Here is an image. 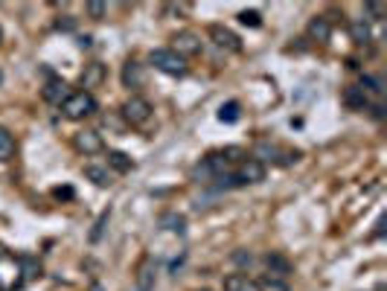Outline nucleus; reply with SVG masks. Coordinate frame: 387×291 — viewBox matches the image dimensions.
Instances as JSON below:
<instances>
[{"instance_id": "1", "label": "nucleus", "mask_w": 387, "mask_h": 291, "mask_svg": "<svg viewBox=\"0 0 387 291\" xmlns=\"http://www.w3.org/2000/svg\"><path fill=\"white\" fill-rule=\"evenodd\" d=\"M96 111H100V102H96L93 93H85V90H73L62 102V114L67 120H88Z\"/></svg>"}, {"instance_id": "2", "label": "nucleus", "mask_w": 387, "mask_h": 291, "mask_svg": "<svg viewBox=\"0 0 387 291\" xmlns=\"http://www.w3.org/2000/svg\"><path fill=\"white\" fill-rule=\"evenodd\" d=\"M151 102L146 100V96H128V100L123 102V108H120V114H123V120L128 123V126H146L149 120H151Z\"/></svg>"}, {"instance_id": "3", "label": "nucleus", "mask_w": 387, "mask_h": 291, "mask_svg": "<svg viewBox=\"0 0 387 291\" xmlns=\"http://www.w3.org/2000/svg\"><path fill=\"white\" fill-rule=\"evenodd\" d=\"M149 62L158 67L161 73H166V76H184L186 73V62L178 55V53H172L169 47H158V50H151V55H149Z\"/></svg>"}, {"instance_id": "4", "label": "nucleus", "mask_w": 387, "mask_h": 291, "mask_svg": "<svg viewBox=\"0 0 387 291\" xmlns=\"http://www.w3.org/2000/svg\"><path fill=\"white\" fill-rule=\"evenodd\" d=\"M207 35H210V41L216 44L219 50L242 53V38H239L233 29H227V27H222V24H210V27H207Z\"/></svg>"}, {"instance_id": "5", "label": "nucleus", "mask_w": 387, "mask_h": 291, "mask_svg": "<svg viewBox=\"0 0 387 291\" xmlns=\"http://www.w3.org/2000/svg\"><path fill=\"white\" fill-rule=\"evenodd\" d=\"M265 181V163L254 161V158H245L239 166H236V175H233V184L236 187H247V184H262Z\"/></svg>"}, {"instance_id": "6", "label": "nucleus", "mask_w": 387, "mask_h": 291, "mask_svg": "<svg viewBox=\"0 0 387 291\" xmlns=\"http://www.w3.org/2000/svg\"><path fill=\"white\" fill-rule=\"evenodd\" d=\"M172 53H178L184 62L186 58H192V55H198L201 53V35H196V32H189V29H184V32H175L172 35V47H169Z\"/></svg>"}, {"instance_id": "7", "label": "nucleus", "mask_w": 387, "mask_h": 291, "mask_svg": "<svg viewBox=\"0 0 387 291\" xmlns=\"http://www.w3.org/2000/svg\"><path fill=\"white\" fill-rule=\"evenodd\" d=\"M73 149H76V151H82V154H100V151L105 149L102 134H100V131H93V128L76 131V134H73Z\"/></svg>"}, {"instance_id": "8", "label": "nucleus", "mask_w": 387, "mask_h": 291, "mask_svg": "<svg viewBox=\"0 0 387 291\" xmlns=\"http://www.w3.org/2000/svg\"><path fill=\"white\" fill-rule=\"evenodd\" d=\"M120 79H123V88L137 90V88H143V82H146V67L137 62V58H128V62L123 65Z\"/></svg>"}, {"instance_id": "9", "label": "nucleus", "mask_w": 387, "mask_h": 291, "mask_svg": "<svg viewBox=\"0 0 387 291\" xmlns=\"http://www.w3.org/2000/svg\"><path fill=\"white\" fill-rule=\"evenodd\" d=\"M262 262H265V268H268V274H271V280H288L292 277V262H288L283 254H277V250H271V254H265L262 257Z\"/></svg>"}, {"instance_id": "10", "label": "nucleus", "mask_w": 387, "mask_h": 291, "mask_svg": "<svg viewBox=\"0 0 387 291\" xmlns=\"http://www.w3.org/2000/svg\"><path fill=\"white\" fill-rule=\"evenodd\" d=\"M222 291H262V285L254 277H247L245 271H236L222 280Z\"/></svg>"}, {"instance_id": "11", "label": "nucleus", "mask_w": 387, "mask_h": 291, "mask_svg": "<svg viewBox=\"0 0 387 291\" xmlns=\"http://www.w3.org/2000/svg\"><path fill=\"white\" fill-rule=\"evenodd\" d=\"M306 35L312 38V41H318V44H326L329 38H332V21H329L326 15H315L312 21H308V27H306Z\"/></svg>"}, {"instance_id": "12", "label": "nucleus", "mask_w": 387, "mask_h": 291, "mask_svg": "<svg viewBox=\"0 0 387 291\" xmlns=\"http://www.w3.org/2000/svg\"><path fill=\"white\" fill-rule=\"evenodd\" d=\"M102 82H105V65H100V62L85 65V70H82V88H85V93H90L93 88H102Z\"/></svg>"}, {"instance_id": "13", "label": "nucleus", "mask_w": 387, "mask_h": 291, "mask_svg": "<svg viewBox=\"0 0 387 291\" xmlns=\"http://www.w3.org/2000/svg\"><path fill=\"white\" fill-rule=\"evenodd\" d=\"M41 93H44V100H47L50 105H59V108H62V102L67 100V96H70L73 90L67 88V82H64V79H50V82L44 85V90H41Z\"/></svg>"}, {"instance_id": "14", "label": "nucleus", "mask_w": 387, "mask_h": 291, "mask_svg": "<svg viewBox=\"0 0 387 291\" xmlns=\"http://www.w3.org/2000/svg\"><path fill=\"white\" fill-rule=\"evenodd\" d=\"M341 100H344V105L350 108V111H367V108H370V96H367L358 85H350V88H346Z\"/></svg>"}, {"instance_id": "15", "label": "nucleus", "mask_w": 387, "mask_h": 291, "mask_svg": "<svg viewBox=\"0 0 387 291\" xmlns=\"http://www.w3.org/2000/svg\"><path fill=\"white\" fill-rule=\"evenodd\" d=\"M350 38H353V41H355L358 47H367V44L373 41V29H370V24L361 21V18H358V21H353V24H350Z\"/></svg>"}, {"instance_id": "16", "label": "nucleus", "mask_w": 387, "mask_h": 291, "mask_svg": "<svg viewBox=\"0 0 387 291\" xmlns=\"http://www.w3.org/2000/svg\"><path fill=\"white\" fill-rule=\"evenodd\" d=\"M85 178L88 181H93L96 187H111L114 181H111V172H108V166H85Z\"/></svg>"}, {"instance_id": "17", "label": "nucleus", "mask_w": 387, "mask_h": 291, "mask_svg": "<svg viewBox=\"0 0 387 291\" xmlns=\"http://www.w3.org/2000/svg\"><path fill=\"white\" fill-rule=\"evenodd\" d=\"M15 158V137H12V131L0 126V163H6Z\"/></svg>"}, {"instance_id": "18", "label": "nucleus", "mask_w": 387, "mask_h": 291, "mask_svg": "<svg viewBox=\"0 0 387 291\" xmlns=\"http://www.w3.org/2000/svg\"><path fill=\"white\" fill-rule=\"evenodd\" d=\"M108 166H111L114 172L125 175V172H131V169H134V161L128 158L125 151H108Z\"/></svg>"}, {"instance_id": "19", "label": "nucleus", "mask_w": 387, "mask_h": 291, "mask_svg": "<svg viewBox=\"0 0 387 291\" xmlns=\"http://www.w3.org/2000/svg\"><path fill=\"white\" fill-rule=\"evenodd\" d=\"M161 227L169 230V233H178V236H184V233H186V219L178 216V212H166V216H161Z\"/></svg>"}, {"instance_id": "20", "label": "nucleus", "mask_w": 387, "mask_h": 291, "mask_svg": "<svg viewBox=\"0 0 387 291\" xmlns=\"http://www.w3.org/2000/svg\"><path fill=\"white\" fill-rule=\"evenodd\" d=\"M277 154H280V149H277V146H271V143H259V146L254 149V161H259V163H265V161H277Z\"/></svg>"}, {"instance_id": "21", "label": "nucleus", "mask_w": 387, "mask_h": 291, "mask_svg": "<svg viewBox=\"0 0 387 291\" xmlns=\"http://www.w3.org/2000/svg\"><path fill=\"white\" fill-rule=\"evenodd\" d=\"M242 116V105L239 102H227V105H222V111H219V120L222 123H236Z\"/></svg>"}, {"instance_id": "22", "label": "nucleus", "mask_w": 387, "mask_h": 291, "mask_svg": "<svg viewBox=\"0 0 387 291\" xmlns=\"http://www.w3.org/2000/svg\"><path fill=\"white\" fill-rule=\"evenodd\" d=\"M137 288H140V291H149V288H151V262H149V259L140 265V274H137Z\"/></svg>"}, {"instance_id": "23", "label": "nucleus", "mask_w": 387, "mask_h": 291, "mask_svg": "<svg viewBox=\"0 0 387 291\" xmlns=\"http://www.w3.org/2000/svg\"><path fill=\"white\" fill-rule=\"evenodd\" d=\"M364 93H381V79H376V76H361V85H358Z\"/></svg>"}, {"instance_id": "24", "label": "nucleus", "mask_w": 387, "mask_h": 291, "mask_svg": "<svg viewBox=\"0 0 387 291\" xmlns=\"http://www.w3.org/2000/svg\"><path fill=\"white\" fill-rule=\"evenodd\" d=\"M381 15H384V6L381 4H367L361 21H367V24H370V21H381Z\"/></svg>"}, {"instance_id": "25", "label": "nucleus", "mask_w": 387, "mask_h": 291, "mask_svg": "<svg viewBox=\"0 0 387 291\" xmlns=\"http://www.w3.org/2000/svg\"><path fill=\"white\" fill-rule=\"evenodd\" d=\"M236 18H239V24H245V27H259V24H262V15L254 12V9H245V12H239Z\"/></svg>"}, {"instance_id": "26", "label": "nucleus", "mask_w": 387, "mask_h": 291, "mask_svg": "<svg viewBox=\"0 0 387 291\" xmlns=\"http://www.w3.org/2000/svg\"><path fill=\"white\" fill-rule=\"evenodd\" d=\"M85 9H88V15L93 18V21H102V18L108 15V6L105 4H96V0H93V4H88Z\"/></svg>"}, {"instance_id": "27", "label": "nucleus", "mask_w": 387, "mask_h": 291, "mask_svg": "<svg viewBox=\"0 0 387 291\" xmlns=\"http://www.w3.org/2000/svg\"><path fill=\"white\" fill-rule=\"evenodd\" d=\"M73 27H76V18L73 15H64V18L55 21V29H73Z\"/></svg>"}, {"instance_id": "28", "label": "nucleus", "mask_w": 387, "mask_h": 291, "mask_svg": "<svg viewBox=\"0 0 387 291\" xmlns=\"http://www.w3.org/2000/svg\"><path fill=\"white\" fill-rule=\"evenodd\" d=\"M233 262H236V265H247V268H250V262H254V257H250V254H245V250H239V254H233Z\"/></svg>"}, {"instance_id": "29", "label": "nucleus", "mask_w": 387, "mask_h": 291, "mask_svg": "<svg viewBox=\"0 0 387 291\" xmlns=\"http://www.w3.org/2000/svg\"><path fill=\"white\" fill-rule=\"evenodd\" d=\"M53 196H55V198H73V189H70V187H64V189L59 187V189H53Z\"/></svg>"}, {"instance_id": "30", "label": "nucleus", "mask_w": 387, "mask_h": 291, "mask_svg": "<svg viewBox=\"0 0 387 291\" xmlns=\"http://www.w3.org/2000/svg\"><path fill=\"white\" fill-rule=\"evenodd\" d=\"M90 44H93V38H90V35H82V38H79V47H82V50H88Z\"/></svg>"}, {"instance_id": "31", "label": "nucleus", "mask_w": 387, "mask_h": 291, "mask_svg": "<svg viewBox=\"0 0 387 291\" xmlns=\"http://www.w3.org/2000/svg\"><path fill=\"white\" fill-rule=\"evenodd\" d=\"M370 111H373V116H376V120H381V116H384V108H381V105H373Z\"/></svg>"}, {"instance_id": "32", "label": "nucleus", "mask_w": 387, "mask_h": 291, "mask_svg": "<svg viewBox=\"0 0 387 291\" xmlns=\"http://www.w3.org/2000/svg\"><path fill=\"white\" fill-rule=\"evenodd\" d=\"M0 44H4V29H0Z\"/></svg>"}, {"instance_id": "33", "label": "nucleus", "mask_w": 387, "mask_h": 291, "mask_svg": "<svg viewBox=\"0 0 387 291\" xmlns=\"http://www.w3.org/2000/svg\"><path fill=\"white\" fill-rule=\"evenodd\" d=\"M198 291H212V288H198Z\"/></svg>"}, {"instance_id": "34", "label": "nucleus", "mask_w": 387, "mask_h": 291, "mask_svg": "<svg viewBox=\"0 0 387 291\" xmlns=\"http://www.w3.org/2000/svg\"><path fill=\"white\" fill-rule=\"evenodd\" d=\"M0 82H4V73H0Z\"/></svg>"}]
</instances>
